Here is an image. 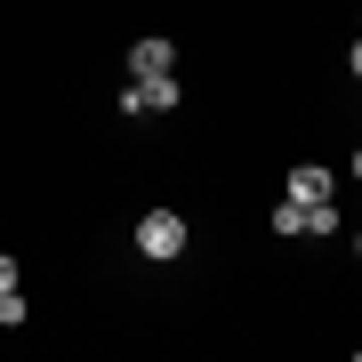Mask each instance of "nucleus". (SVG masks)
I'll return each instance as SVG.
<instances>
[{
  "label": "nucleus",
  "mask_w": 362,
  "mask_h": 362,
  "mask_svg": "<svg viewBox=\"0 0 362 362\" xmlns=\"http://www.w3.org/2000/svg\"><path fill=\"white\" fill-rule=\"evenodd\" d=\"M177 97H185V89H177V81H169V73H161V81H145V113H169V105H177Z\"/></svg>",
  "instance_id": "4"
},
{
  "label": "nucleus",
  "mask_w": 362,
  "mask_h": 362,
  "mask_svg": "<svg viewBox=\"0 0 362 362\" xmlns=\"http://www.w3.org/2000/svg\"><path fill=\"white\" fill-rule=\"evenodd\" d=\"M346 65H354V81H362V40H354V49H346Z\"/></svg>",
  "instance_id": "8"
},
{
  "label": "nucleus",
  "mask_w": 362,
  "mask_h": 362,
  "mask_svg": "<svg viewBox=\"0 0 362 362\" xmlns=\"http://www.w3.org/2000/svg\"><path fill=\"white\" fill-rule=\"evenodd\" d=\"M169 65H177V49H169V40H129V73H137V81H161Z\"/></svg>",
  "instance_id": "2"
},
{
  "label": "nucleus",
  "mask_w": 362,
  "mask_h": 362,
  "mask_svg": "<svg viewBox=\"0 0 362 362\" xmlns=\"http://www.w3.org/2000/svg\"><path fill=\"white\" fill-rule=\"evenodd\" d=\"M16 322H25V298H16V290H0V330H16Z\"/></svg>",
  "instance_id": "6"
},
{
  "label": "nucleus",
  "mask_w": 362,
  "mask_h": 362,
  "mask_svg": "<svg viewBox=\"0 0 362 362\" xmlns=\"http://www.w3.org/2000/svg\"><path fill=\"white\" fill-rule=\"evenodd\" d=\"M354 258H362V233H354Z\"/></svg>",
  "instance_id": "10"
},
{
  "label": "nucleus",
  "mask_w": 362,
  "mask_h": 362,
  "mask_svg": "<svg viewBox=\"0 0 362 362\" xmlns=\"http://www.w3.org/2000/svg\"><path fill=\"white\" fill-rule=\"evenodd\" d=\"M290 202H330V169L298 161V169H290Z\"/></svg>",
  "instance_id": "3"
},
{
  "label": "nucleus",
  "mask_w": 362,
  "mask_h": 362,
  "mask_svg": "<svg viewBox=\"0 0 362 362\" xmlns=\"http://www.w3.org/2000/svg\"><path fill=\"white\" fill-rule=\"evenodd\" d=\"M185 242H194V233H185V218H177V209H145V218H137V250H145V258H185Z\"/></svg>",
  "instance_id": "1"
},
{
  "label": "nucleus",
  "mask_w": 362,
  "mask_h": 362,
  "mask_svg": "<svg viewBox=\"0 0 362 362\" xmlns=\"http://www.w3.org/2000/svg\"><path fill=\"white\" fill-rule=\"evenodd\" d=\"M0 290H16V258H8V250H0Z\"/></svg>",
  "instance_id": "7"
},
{
  "label": "nucleus",
  "mask_w": 362,
  "mask_h": 362,
  "mask_svg": "<svg viewBox=\"0 0 362 362\" xmlns=\"http://www.w3.org/2000/svg\"><path fill=\"white\" fill-rule=\"evenodd\" d=\"M354 177H362V145H354Z\"/></svg>",
  "instance_id": "9"
},
{
  "label": "nucleus",
  "mask_w": 362,
  "mask_h": 362,
  "mask_svg": "<svg viewBox=\"0 0 362 362\" xmlns=\"http://www.w3.org/2000/svg\"><path fill=\"white\" fill-rule=\"evenodd\" d=\"M274 233H306V202H282V209H274Z\"/></svg>",
  "instance_id": "5"
}]
</instances>
